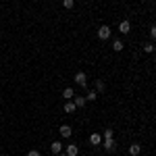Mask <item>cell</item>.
Listing matches in <instances>:
<instances>
[{
	"mask_svg": "<svg viewBox=\"0 0 156 156\" xmlns=\"http://www.w3.org/2000/svg\"><path fill=\"white\" fill-rule=\"evenodd\" d=\"M73 79H75V83H77V85H81V87H85V85H87V75H85L83 71H77Z\"/></svg>",
	"mask_w": 156,
	"mask_h": 156,
	"instance_id": "cell-1",
	"label": "cell"
},
{
	"mask_svg": "<svg viewBox=\"0 0 156 156\" xmlns=\"http://www.w3.org/2000/svg\"><path fill=\"white\" fill-rule=\"evenodd\" d=\"M98 37H100V40H108V37H110V27H108V25H100Z\"/></svg>",
	"mask_w": 156,
	"mask_h": 156,
	"instance_id": "cell-2",
	"label": "cell"
},
{
	"mask_svg": "<svg viewBox=\"0 0 156 156\" xmlns=\"http://www.w3.org/2000/svg\"><path fill=\"white\" fill-rule=\"evenodd\" d=\"M58 133H60V137H71V133H73V129H71V125H60V129H58Z\"/></svg>",
	"mask_w": 156,
	"mask_h": 156,
	"instance_id": "cell-3",
	"label": "cell"
},
{
	"mask_svg": "<svg viewBox=\"0 0 156 156\" xmlns=\"http://www.w3.org/2000/svg\"><path fill=\"white\" fill-rule=\"evenodd\" d=\"M67 156H77L79 154V148H77V144H69L67 146V152H65Z\"/></svg>",
	"mask_w": 156,
	"mask_h": 156,
	"instance_id": "cell-4",
	"label": "cell"
},
{
	"mask_svg": "<svg viewBox=\"0 0 156 156\" xmlns=\"http://www.w3.org/2000/svg\"><path fill=\"white\" fill-rule=\"evenodd\" d=\"M90 144L92 146H100L102 144V135H100V133H92V135H90Z\"/></svg>",
	"mask_w": 156,
	"mask_h": 156,
	"instance_id": "cell-5",
	"label": "cell"
},
{
	"mask_svg": "<svg viewBox=\"0 0 156 156\" xmlns=\"http://www.w3.org/2000/svg\"><path fill=\"white\" fill-rule=\"evenodd\" d=\"M129 29H131V23H129V21H121V25H119L121 34H129Z\"/></svg>",
	"mask_w": 156,
	"mask_h": 156,
	"instance_id": "cell-6",
	"label": "cell"
},
{
	"mask_svg": "<svg viewBox=\"0 0 156 156\" xmlns=\"http://www.w3.org/2000/svg\"><path fill=\"white\" fill-rule=\"evenodd\" d=\"M62 96H65V100H71V98H75V90L73 87H65L62 90Z\"/></svg>",
	"mask_w": 156,
	"mask_h": 156,
	"instance_id": "cell-7",
	"label": "cell"
},
{
	"mask_svg": "<svg viewBox=\"0 0 156 156\" xmlns=\"http://www.w3.org/2000/svg\"><path fill=\"white\" fill-rule=\"evenodd\" d=\"M50 150H52L54 154H60V152H62V144H60V142H52V144H50Z\"/></svg>",
	"mask_w": 156,
	"mask_h": 156,
	"instance_id": "cell-8",
	"label": "cell"
},
{
	"mask_svg": "<svg viewBox=\"0 0 156 156\" xmlns=\"http://www.w3.org/2000/svg\"><path fill=\"white\" fill-rule=\"evenodd\" d=\"M115 137H110V140H104V150H108V152H110V150H115Z\"/></svg>",
	"mask_w": 156,
	"mask_h": 156,
	"instance_id": "cell-9",
	"label": "cell"
},
{
	"mask_svg": "<svg viewBox=\"0 0 156 156\" xmlns=\"http://www.w3.org/2000/svg\"><path fill=\"white\" fill-rule=\"evenodd\" d=\"M73 102H75V106H77V108H81V106H85V102H87V100H85V96H75Z\"/></svg>",
	"mask_w": 156,
	"mask_h": 156,
	"instance_id": "cell-10",
	"label": "cell"
},
{
	"mask_svg": "<svg viewBox=\"0 0 156 156\" xmlns=\"http://www.w3.org/2000/svg\"><path fill=\"white\" fill-rule=\"evenodd\" d=\"M123 48H125V44H123L121 40H115V42H112V50H115V52H121Z\"/></svg>",
	"mask_w": 156,
	"mask_h": 156,
	"instance_id": "cell-11",
	"label": "cell"
},
{
	"mask_svg": "<svg viewBox=\"0 0 156 156\" xmlns=\"http://www.w3.org/2000/svg\"><path fill=\"white\" fill-rule=\"evenodd\" d=\"M75 102H71V100H67V102H65V112H75Z\"/></svg>",
	"mask_w": 156,
	"mask_h": 156,
	"instance_id": "cell-12",
	"label": "cell"
},
{
	"mask_svg": "<svg viewBox=\"0 0 156 156\" xmlns=\"http://www.w3.org/2000/svg\"><path fill=\"white\" fill-rule=\"evenodd\" d=\"M140 150H142L140 144H131V146H129V154H131V156H137V154H140Z\"/></svg>",
	"mask_w": 156,
	"mask_h": 156,
	"instance_id": "cell-13",
	"label": "cell"
},
{
	"mask_svg": "<svg viewBox=\"0 0 156 156\" xmlns=\"http://www.w3.org/2000/svg\"><path fill=\"white\" fill-rule=\"evenodd\" d=\"M96 98H98V92H96V90H92V92H87V94H85V100H87V102H94Z\"/></svg>",
	"mask_w": 156,
	"mask_h": 156,
	"instance_id": "cell-14",
	"label": "cell"
},
{
	"mask_svg": "<svg viewBox=\"0 0 156 156\" xmlns=\"http://www.w3.org/2000/svg\"><path fill=\"white\" fill-rule=\"evenodd\" d=\"M104 90H106V83H104L102 79H98V81H96V92H100V94H102Z\"/></svg>",
	"mask_w": 156,
	"mask_h": 156,
	"instance_id": "cell-15",
	"label": "cell"
},
{
	"mask_svg": "<svg viewBox=\"0 0 156 156\" xmlns=\"http://www.w3.org/2000/svg\"><path fill=\"white\" fill-rule=\"evenodd\" d=\"M62 6H65L67 11H71L73 6H75V0H62Z\"/></svg>",
	"mask_w": 156,
	"mask_h": 156,
	"instance_id": "cell-16",
	"label": "cell"
},
{
	"mask_svg": "<svg viewBox=\"0 0 156 156\" xmlns=\"http://www.w3.org/2000/svg\"><path fill=\"white\" fill-rule=\"evenodd\" d=\"M144 52H148V54H150V52H154V44L146 42V44H144Z\"/></svg>",
	"mask_w": 156,
	"mask_h": 156,
	"instance_id": "cell-17",
	"label": "cell"
},
{
	"mask_svg": "<svg viewBox=\"0 0 156 156\" xmlns=\"http://www.w3.org/2000/svg\"><path fill=\"white\" fill-rule=\"evenodd\" d=\"M110 137H115V131L112 129H104V140H110Z\"/></svg>",
	"mask_w": 156,
	"mask_h": 156,
	"instance_id": "cell-18",
	"label": "cell"
},
{
	"mask_svg": "<svg viewBox=\"0 0 156 156\" xmlns=\"http://www.w3.org/2000/svg\"><path fill=\"white\" fill-rule=\"evenodd\" d=\"M150 36L156 40V25H152V27H150Z\"/></svg>",
	"mask_w": 156,
	"mask_h": 156,
	"instance_id": "cell-19",
	"label": "cell"
},
{
	"mask_svg": "<svg viewBox=\"0 0 156 156\" xmlns=\"http://www.w3.org/2000/svg\"><path fill=\"white\" fill-rule=\"evenodd\" d=\"M27 156H40V152H37V150H29V152H27Z\"/></svg>",
	"mask_w": 156,
	"mask_h": 156,
	"instance_id": "cell-20",
	"label": "cell"
},
{
	"mask_svg": "<svg viewBox=\"0 0 156 156\" xmlns=\"http://www.w3.org/2000/svg\"><path fill=\"white\" fill-rule=\"evenodd\" d=\"M56 156H67V154H62V152H60V154H56Z\"/></svg>",
	"mask_w": 156,
	"mask_h": 156,
	"instance_id": "cell-21",
	"label": "cell"
},
{
	"mask_svg": "<svg viewBox=\"0 0 156 156\" xmlns=\"http://www.w3.org/2000/svg\"><path fill=\"white\" fill-rule=\"evenodd\" d=\"M154 52H156V42H154Z\"/></svg>",
	"mask_w": 156,
	"mask_h": 156,
	"instance_id": "cell-22",
	"label": "cell"
}]
</instances>
